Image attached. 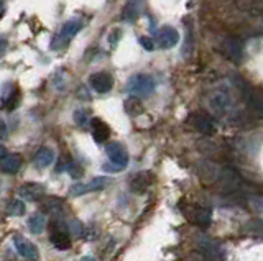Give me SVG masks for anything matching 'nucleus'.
<instances>
[{
    "label": "nucleus",
    "instance_id": "3",
    "mask_svg": "<svg viewBox=\"0 0 263 261\" xmlns=\"http://www.w3.org/2000/svg\"><path fill=\"white\" fill-rule=\"evenodd\" d=\"M183 214L189 222L197 227H209L212 222V210L202 206H196V204H187Z\"/></svg>",
    "mask_w": 263,
    "mask_h": 261
},
{
    "label": "nucleus",
    "instance_id": "31",
    "mask_svg": "<svg viewBox=\"0 0 263 261\" xmlns=\"http://www.w3.org/2000/svg\"><path fill=\"white\" fill-rule=\"evenodd\" d=\"M81 261H97V259L92 256H84V258H81Z\"/></svg>",
    "mask_w": 263,
    "mask_h": 261
},
{
    "label": "nucleus",
    "instance_id": "25",
    "mask_svg": "<svg viewBox=\"0 0 263 261\" xmlns=\"http://www.w3.org/2000/svg\"><path fill=\"white\" fill-rule=\"evenodd\" d=\"M74 120H76V124L81 125V127H84L87 124V112L86 110H76L74 112Z\"/></svg>",
    "mask_w": 263,
    "mask_h": 261
},
{
    "label": "nucleus",
    "instance_id": "19",
    "mask_svg": "<svg viewBox=\"0 0 263 261\" xmlns=\"http://www.w3.org/2000/svg\"><path fill=\"white\" fill-rule=\"evenodd\" d=\"M54 161V151L51 148H40L33 158L36 168H48Z\"/></svg>",
    "mask_w": 263,
    "mask_h": 261
},
{
    "label": "nucleus",
    "instance_id": "17",
    "mask_svg": "<svg viewBox=\"0 0 263 261\" xmlns=\"http://www.w3.org/2000/svg\"><path fill=\"white\" fill-rule=\"evenodd\" d=\"M43 209L48 212V214H51L56 220H60L64 217V202L61 199H58V197H49L48 200H45L43 204Z\"/></svg>",
    "mask_w": 263,
    "mask_h": 261
},
{
    "label": "nucleus",
    "instance_id": "15",
    "mask_svg": "<svg viewBox=\"0 0 263 261\" xmlns=\"http://www.w3.org/2000/svg\"><path fill=\"white\" fill-rule=\"evenodd\" d=\"M0 168L5 174H15L18 173V169L22 168V158L20 154H7V156L2 158V163H0Z\"/></svg>",
    "mask_w": 263,
    "mask_h": 261
},
{
    "label": "nucleus",
    "instance_id": "30",
    "mask_svg": "<svg viewBox=\"0 0 263 261\" xmlns=\"http://www.w3.org/2000/svg\"><path fill=\"white\" fill-rule=\"evenodd\" d=\"M4 156H7V150H5V146L0 145V159H2Z\"/></svg>",
    "mask_w": 263,
    "mask_h": 261
},
{
    "label": "nucleus",
    "instance_id": "13",
    "mask_svg": "<svg viewBox=\"0 0 263 261\" xmlns=\"http://www.w3.org/2000/svg\"><path fill=\"white\" fill-rule=\"evenodd\" d=\"M51 245L58 250H68L71 247V238L68 232H66V227L64 228H56V230L51 233V238H49Z\"/></svg>",
    "mask_w": 263,
    "mask_h": 261
},
{
    "label": "nucleus",
    "instance_id": "16",
    "mask_svg": "<svg viewBox=\"0 0 263 261\" xmlns=\"http://www.w3.org/2000/svg\"><path fill=\"white\" fill-rule=\"evenodd\" d=\"M110 135V128L109 125L102 122L101 118H92V138L97 143H104L107 142V138Z\"/></svg>",
    "mask_w": 263,
    "mask_h": 261
},
{
    "label": "nucleus",
    "instance_id": "23",
    "mask_svg": "<svg viewBox=\"0 0 263 261\" xmlns=\"http://www.w3.org/2000/svg\"><path fill=\"white\" fill-rule=\"evenodd\" d=\"M125 110L130 113V115H137L138 112H142V104H140L135 97H132L125 102Z\"/></svg>",
    "mask_w": 263,
    "mask_h": 261
},
{
    "label": "nucleus",
    "instance_id": "2",
    "mask_svg": "<svg viewBox=\"0 0 263 261\" xmlns=\"http://www.w3.org/2000/svg\"><path fill=\"white\" fill-rule=\"evenodd\" d=\"M155 89L156 83L150 74H135L127 83V92L134 97H150Z\"/></svg>",
    "mask_w": 263,
    "mask_h": 261
},
{
    "label": "nucleus",
    "instance_id": "29",
    "mask_svg": "<svg viewBox=\"0 0 263 261\" xmlns=\"http://www.w3.org/2000/svg\"><path fill=\"white\" fill-rule=\"evenodd\" d=\"M4 13H5V4L2 2V0H0V18L4 17Z\"/></svg>",
    "mask_w": 263,
    "mask_h": 261
},
{
    "label": "nucleus",
    "instance_id": "18",
    "mask_svg": "<svg viewBox=\"0 0 263 261\" xmlns=\"http://www.w3.org/2000/svg\"><path fill=\"white\" fill-rule=\"evenodd\" d=\"M142 9H143V0H130L125 5V9H123L122 18L127 22H134L142 13Z\"/></svg>",
    "mask_w": 263,
    "mask_h": 261
},
{
    "label": "nucleus",
    "instance_id": "26",
    "mask_svg": "<svg viewBox=\"0 0 263 261\" xmlns=\"http://www.w3.org/2000/svg\"><path fill=\"white\" fill-rule=\"evenodd\" d=\"M140 43H142V46L145 48L146 51H153V48H155V43L152 42V38H146V36L140 38Z\"/></svg>",
    "mask_w": 263,
    "mask_h": 261
},
{
    "label": "nucleus",
    "instance_id": "7",
    "mask_svg": "<svg viewBox=\"0 0 263 261\" xmlns=\"http://www.w3.org/2000/svg\"><path fill=\"white\" fill-rule=\"evenodd\" d=\"M89 84L92 87V91H96L97 94H107V92H110L114 87V77L105 71L94 72V74L89 77Z\"/></svg>",
    "mask_w": 263,
    "mask_h": 261
},
{
    "label": "nucleus",
    "instance_id": "4",
    "mask_svg": "<svg viewBox=\"0 0 263 261\" xmlns=\"http://www.w3.org/2000/svg\"><path fill=\"white\" fill-rule=\"evenodd\" d=\"M112 183L110 177H94L92 181H89L86 184H74L69 189V195L76 197V195H82V194H89V192H96V191H102L105 187H109V184Z\"/></svg>",
    "mask_w": 263,
    "mask_h": 261
},
{
    "label": "nucleus",
    "instance_id": "10",
    "mask_svg": "<svg viewBox=\"0 0 263 261\" xmlns=\"http://www.w3.org/2000/svg\"><path fill=\"white\" fill-rule=\"evenodd\" d=\"M209 102H211V107H212L214 113L219 117L226 115V113L230 110V107H232V99H230V95L222 91L214 92Z\"/></svg>",
    "mask_w": 263,
    "mask_h": 261
},
{
    "label": "nucleus",
    "instance_id": "22",
    "mask_svg": "<svg viewBox=\"0 0 263 261\" xmlns=\"http://www.w3.org/2000/svg\"><path fill=\"white\" fill-rule=\"evenodd\" d=\"M66 232L69 236H81L84 232V227L79 222V220H71V222L66 225Z\"/></svg>",
    "mask_w": 263,
    "mask_h": 261
},
{
    "label": "nucleus",
    "instance_id": "28",
    "mask_svg": "<svg viewBox=\"0 0 263 261\" xmlns=\"http://www.w3.org/2000/svg\"><path fill=\"white\" fill-rule=\"evenodd\" d=\"M4 138H7V125L5 122L0 120V140H4Z\"/></svg>",
    "mask_w": 263,
    "mask_h": 261
},
{
    "label": "nucleus",
    "instance_id": "14",
    "mask_svg": "<svg viewBox=\"0 0 263 261\" xmlns=\"http://www.w3.org/2000/svg\"><path fill=\"white\" fill-rule=\"evenodd\" d=\"M199 248L205 253H209L211 256L214 258H222L224 256V250H222V247L217 243V242H214L211 238H208V236H199Z\"/></svg>",
    "mask_w": 263,
    "mask_h": 261
},
{
    "label": "nucleus",
    "instance_id": "27",
    "mask_svg": "<svg viewBox=\"0 0 263 261\" xmlns=\"http://www.w3.org/2000/svg\"><path fill=\"white\" fill-rule=\"evenodd\" d=\"M5 50H7V38L0 35V58L4 56Z\"/></svg>",
    "mask_w": 263,
    "mask_h": 261
},
{
    "label": "nucleus",
    "instance_id": "11",
    "mask_svg": "<svg viewBox=\"0 0 263 261\" xmlns=\"http://www.w3.org/2000/svg\"><path fill=\"white\" fill-rule=\"evenodd\" d=\"M153 181H155V176L150 171H140V173H137L130 179V189L134 192L142 194L153 184Z\"/></svg>",
    "mask_w": 263,
    "mask_h": 261
},
{
    "label": "nucleus",
    "instance_id": "6",
    "mask_svg": "<svg viewBox=\"0 0 263 261\" xmlns=\"http://www.w3.org/2000/svg\"><path fill=\"white\" fill-rule=\"evenodd\" d=\"M155 42L160 50H171L179 43V31L173 27H163L156 33Z\"/></svg>",
    "mask_w": 263,
    "mask_h": 261
},
{
    "label": "nucleus",
    "instance_id": "9",
    "mask_svg": "<svg viewBox=\"0 0 263 261\" xmlns=\"http://www.w3.org/2000/svg\"><path fill=\"white\" fill-rule=\"evenodd\" d=\"M45 194H46V186L40 183H25L18 189L20 197L28 202H36L43 197Z\"/></svg>",
    "mask_w": 263,
    "mask_h": 261
},
{
    "label": "nucleus",
    "instance_id": "24",
    "mask_svg": "<svg viewBox=\"0 0 263 261\" xmlns=\"http://www.w3.org/2000/svg\"><path fill=\"white\" fill-rule=\"evenodd\" d=\"M66 171H68V173H69L74 179H78V177H81L82 174H84V173H82V168L78 165V163H71L69 166H66Z\"/></svg>",
    "mask_w": 263,
    "mask_h": 261
},
{
    "label": "nucleus",
    "instance_id": "20",
    "mask_svg": "<svg viewBox=\"0 0 263 261\" xmlns=\"http://www.w3.org/2000/svg\"><path fill=\"white\" fill-rule=\"evenodd\" d=\"M28 228L31 233L35 235H40L45 232L46 228V217L43 212H36V214H33L30 218H28Z\"/></svg>",
    "mask_w": 263,
    "mask_h": 261
},
{
    "label": "nucleus",
    "instance_id": "21",
    "mask_svg": "<svg viewBox=\"0 0 263 261\" xmlns=\"http://www.w3.org/2000/svg\"><path fill=\"white\" fill-rule=\"evenodd\" d=\"M7 214L8 215H15V217H20L25 214V204L20 199H13L10 200V204L7 206Z\"/></svg>",
    "mask_w": 263,
    "mask_h": 261
},
{
    "label": "nucleus",
    "instance_id": "1",
    "mask_svg": "<svg viewBox=\"0 0 263 261\" xmlns=\"http://www.w3.org/2000/svg\"><path fill=\"white\" fill-rule=\"evenodd\" d=\"M105 153L109 156V165H104L102 169L104 171H120L125 169L128 165V151L122 143L112 142L105 146Z\"/></svg>",
    "mask_w": 263,
    "mask_h": 261
},
{
    "label": "nucleus",
    "instance_id": "5",
    "mask_svg": "<svg viewBox=\"0 0 263 261\" xmlns=\"http://www.w3.org/2000/svg\"><path fill=\"white\" fill-rule=\"evenodd\" d=\"M189 122H191V125L197 130V132L205 136H212L217 130L216 122L212 120L211 115H208V113H204V112L193 113V115L189 117Z\"/></svg>",
    "mask_w": 263,
    "mask_h": 261
},
{
    "label": "nucleus",
    "instance_id": "8",
    "mask_svg": "<svg viewBox=\"0 0 263 261\" xmlns=\"http://www.w3.org/2000/svg\"><path fill=\"white\" fill-rule=\"evenodd\" d=\"M13 245H15V248L16 251L20 253V256L25 258V259H28V261H36L38 259V248L33 245L31 242H28L27 238H23L22 235H13Z\"/></svg>",
    "mask_w": 263,
    "mask_h": 261
},
{
    "label": "nucleus",
    "instance_id": "12",
    "mask_svg": "<svg viewBox=\"0 0 263 261\" xmlns=\"http://www.w3.org/2000/svg\"><path fill=\"white\" fill-rule=\"evenodd\" d=\"M81 28H82V22L78 20V18H72L69 22H66L63 25V28H61V31H60V35H58V39L63 42V45L69 43L71 39L78 35V31Z\"/></svg>",
    "mask_w": 263,
    "mask_h": 261
}]
</instances>
